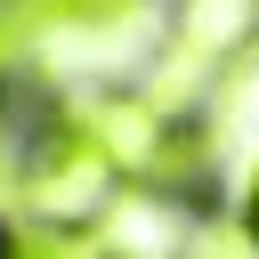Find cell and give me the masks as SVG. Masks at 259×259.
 <instances>
[{
	"mask_svg": "<svg viewBox=\"0 0 259 259\" xmlns=\"http://www.w3.org/2000/svg\"><path fill=\"white\" fill-rule=\"evenodd\" d=\"M16 259H81V251H73L65 235H49V227H40V235H24V243H16Z\"/></svg>",
	"mask_w": 259,
	"mask_h": 259,
	"instance_id": "obj_3",
	"label": "cell"
},
{
	"mask_svg": "<svg viewBox=\"0 0 259 259\" xmlns=\"http://www.w3.org/2000/svg\"><path fill=\"white\" fill-rule=\"evenodd\" d=\"M243 235L259 243V178H251V194H243Z\"/></svg>",
	"mask_w": 259,
	"mask_h": 259,
	"instance_id": "obj_5",
	"label": "cell"
},
{
	"mask_svg": "<svg viewBox=\"0 0 259 259\" xmlns=\"http://www.w3.org/2000/svg\"><path fill=\"white\" fill-rule=\"evenodd\" d=\"M16 49H24V8H16V16L0 8V81H8V65H16Z\"/></svg>",
	"mask_w": 259,
	"mask_h": 259,
	"instance_id": "obj_4",
	"label": "cell"
},
{
	"mask_svg": "<svg viewBox=\"0 0 259 259\" xmlns=\"http://www.w3.org/2000/svg\"><path fill=\"white\" fill-rule=\"evenodd\" d=\"M259 40V0H178L170 16V49H162V73H154V105L178 113L194 97V81H219L243 49Z\"/></svg>",
	"mask_w": 259,
	"mask_h": 259,
	"instance_id": "obj_2",
	"label": "cell"
},
{
	"mask_svg": "<svg viewBox=\"0 0 259 259\" xmlns=\"http://www.w3.org/2000/svg\"><path fill=\"white\" fill-rule=\"evenodd\" d=\"M16 202H24L49 235L89 227L97 210H113V202H121V162H113V154H105V138L65 105V113H49V121H40V138L24 146V162H16Z\"/></svg>",
	"mask_w": 259,
	"mask_h": 259,
	"instance_id": "obj_1",
	"label": "cell"
},
{
	"mask_svg": "<svg viewBox=\"0 0 259 259\" xmlns=\"http://www.w3.org/2000/svg\"><path fill=\"white\" fill-rule=\"evenodd\" d=\"M0 259H16V243H8V227H0Z\"/></svg>",
	"mask_w": 259,
	"mask_h": 259,
	"instance_id": "obj_6",
	"label": "cell"
}]
</instances>
